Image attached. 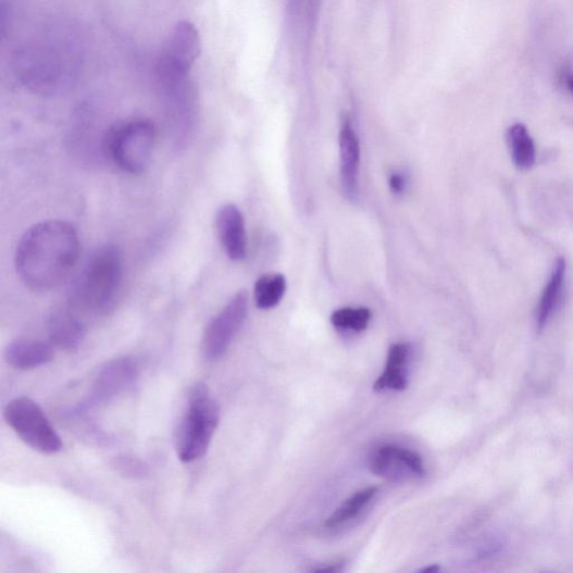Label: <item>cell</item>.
<instances>
[{
	"label": "cell",
	"mask_w": 573,
	"mask_h": 573,
	"mask_svg": "<svg viewBox=\"0 0 573 573\" xmlns=\"http://www.w3.org/2000/svg\"><path fill=\"white\" fill-rule=\"evenodd\" d=\"M78 233L64 221L50 220L33 225L15 251V269L22 284L35 292L61 287L79 262Z\"/></svg>",
	"instance_id": "obj_1"
},
{
	"label": "cell",
	"mask_w": 573,
	"mask_h": 573,
	"mask_svg": "<svg viewBox=\"0 0 573 573\" xmlns=\"http://www.w3.org/2000/svg\"><path fill=\"white\" fill-rule=\"evenodd\" d=\"M123 257L116 246L98 249L74 281L68 306L83 317L108 313L119 298L123 283Z\"/></svg>",
	"instance_id": "obj_2"
},
{
	"label": "cell",
	"mask_w": 573,
	"mask_h": 573,
	"mask_svg": "<svg viewBox=\"0 0 573 573\" xmlns=\"http://www.w3.org/2000/svg\"><path fill=\"white\" fill-rule=\"evenodd\" d=\"M220 407L204 385L190 390L176 437L178 458L192 463L203 457L220 424Z\"/></svg>",
	"instance_id": "obj_3"
},
{
	"label": "cell",
	"mask_w": 573,
	"mask_h": 573,
	"mask_svg": "<svg viewBox=\"0 0 573 573\" xmlns=\"http://www.w3.org/2000/svg\"><path fill=\"white\" fill-rule=\"evenodd\" d=\"M158 138V129L148 120L135 119L114 124L105 134V157L122 171L139 175L151 162Z\"/></svg>",
	"instance_id": "obj_4"
},
{
	"label": "cell",
	"mask_w": 573,
	"mask_h": 573,
	"mask_svg": "<svg viewBox=\"0 0 573 573\" xmlns=\"http://www.w3.org/2000/svg\"><path fill=\"white\" fill-rule=\"evenodd\" d=\"M4 416L9 426L32 449L46 454H53L62 449L61 437L42 408L32 399H14L7 406Z\"/></svg>",
	"instance_id": "obj_5"
},
{
	"label": "cell",
	"mask_w": 573,
	"mask_h": 573,
	"mask_svg": "<svg viewBox=\"0 0 573 573\" xmlns=\"http://www.w3.org/2000/svg\"><path fill=\"white\" fill-rule=\"evenodd\" d=\"M248 316V294L239 291L208 324L202 337V354L208 361L221 359L244 326Z\"/></svg>",
	"instance_id": "obj_6"
},
{
	"label": "cell",
	"mask_w": 573,
	"mask_h": 573,
	"mask_svg": "<svg viewBox=\"0 0 573 573\" xmlns=\"http://www.w3.org/2000/svg\"><path fill=\"white\" fill-rule=\"evenodd\" d=\"M202 50L199 29L188 21L178 22L172 29L162 51L160 67L167 80L186 79Z\"/></svg>",
	"instance_id": "obj_7"
},
{
	"label": "cell",
	"mask_w": 573,
	"mask_h": 573,
	"mask_svg": "<svg viewBox=\"0 0 573 573\" xmlns=\"http://www.w3.org/2000/svg\"><path fill=\"white\" fill-rule=\"evenodd\" d=\"M369 466L373 474L394 481L423 478L426 475L422 456L396 445L376 448L370 457Z\"/></svg>",
	"instance_id": "obj_8"
},
{
	"label": "cell",
	"mask_w": 573,
	"mask_h": 573,
	"mask_svg": "<svg viewBox=\"0 0 573 573\" xmlns=\"http://www.w3.org/2000/svg\"><path fill=\"white\" fill-rule=\"evenodd\" d=\"M340 180L344 195L356 200L359 195L361 163L360 140L349 119L344 120L339 134Z\"/></svg>",
	"instance_id": "obj_9"
},
{
	"label": "cell",
	"mask_w": 573,
	"mask_h": 573,
	"mask_svg": "<svg viewBox=\"0 0 573 573\" xmlns=\"http://www.w3.org/2000/svg\"><path fill=\"white\" fill-rule=\"evenodd\" d=\"M138 376L136 364L127 358L116 359L103 366L94 385L91 401L104 402L134 385Z\"/></svg>",
	"instance_id": "obj_10"
},
{
	"label": "cell",
	"mask_w": 573,
	"mask_h": 573,
	"mask_svg": "<svg viewBox=\"0 0 573 573\" xmlns=\"http://www.w3.org/2000/svg\"><path fill=\"white\" fill-rule=\"evenodd\" d=\"M221 245L228 258L235 261L247 256L246 223L241 211L234 204L223 205L215 219Z\"/></svg>",
	"instance_id": "obj_11"
},
{
	"label": "cell",
	"mask_w": 573,
	"mask_h": 573,
	"mask_svg": "<svg viewBox=\"0 0 573 573\" xmlns=\"http://www.w3.org/2000/svg\"><path fill=\"white\" fill-rule=\"evenodd\" d=\"M47 328L54 348L72 351L78 349L87 333L84 317L67 306L53 311Z\"/></svg>",
	"instance_id": "obj_12"
},
{
	"label": "cell",
	"mask_w": 573,
	"mask_h": 573,
	"mask_svg": "<svg viewBox=\"0 0 573 573\" xmlns=\"http://www.w3.org/2000/svg\"><path fill=\"white\" fill-rule=\"evenodd\" d=\"M52 342L34 339H17L9 344L4 352L5 361L18 370H33L54 360Z\"/></svg>",
	"instance_id": "obj_13"
},
{
	"label": "cell",
	"mask_w": 573,
	"mask_h": 573,
	"mask_svg": "<svg viewBox=\"0 0 573 573\" xmlns=\"http://www.w3.org/2000/svg\"><path fill=\"white\" fill-rule=\"evenodd\" d=\"M566 263L563 257H559L555 262L549 282L547 283L537 309V327L543 331L561 302L565 284Z\"/></svg>",
	"instance_id": "obj_14"
},
{
	"label": "cell",
	"mask_w": 573,
	"mask_h": 573,
	"mask_svg": "<svg viewBox=\"0 0 573 573\" xmlns=\"http://www.w3.org/2000/svg\"><path fill=\"white\" fill-rule=\"evenodd\" d=\"M409 358V348L406 344H394L390 348L385 372L375 381L374 390L402 391L408 387L406 365Z\"/></svg>",
	"instance_id": "obj_15"
},
{
	"label": "cell",
	"mask_w": 573,
	"mask_h": 573,
	"mask_svg": "<svg viewBox=\"0 0 573 573\" xmlns=\"http://www.w3.org/2000/svg\"><path fill=\"white\" fill-rule=\"evenodd\" d=\"M508 141L514 165L520 171H527L536 163V145L523 124H514L508 133Z\"/></svg>",
	"instance_id": "obj_16"
},
{
	"label": "cell",
	"mask_w": 573,
	"mask_h": 573,
	"mask_svg": "<svg viewBox=\"0 0 573 573\" xmlns=\"http://www.w3.org/2000/svg\"><path fill=\"white\" fill-rule=\"evenodd\" d=\"M286 291V279L281 274L260 277L254 285V300L260 310H272L281 302Z\"/></svg>",
	"instance_id": "obj_17"
},
{
	"label": "cell",
	"mask_w": 573,
	"mask_h": 573,
	"mask_svg": "<svg viewBox=\"0 0 573 573\" xmlns=\"http://www.w3.org/2000/svg\"><path fill=\"white\" fill-rule=\"evenodd\" d=\"M377 490V487L372 486L353 494L327 519L326 526L329 528L337 527L356 519L375 498Z\"/></svg>",
	"instance_id": "obj_18"
},
{
	"label": "cell",
	"mask_w": 573,
	"mask_h": 573,
	"mask_svg": "<svg viewBox=\"0 0 573 573\" xmlns=\"http://www.w3.org/2000/svg\"><path fill=\"white\" fill-rule=\"evenodd\" d=\"M371 320V312L365 308L340 309L331 316L332 324L342 331L363 332Z\"/></svg>",
	"instance_id": "obj_19"
},
{
	"label": "cell",
	"mask_w": 573,
	"mask_h": 573,
	"mask_svg": "<svg viewBox=\"0 0 573 573\" xmlns=\"http://www.w3.org/2000/svg\"><path fill=\"white\" fill-rule=\"evenodd\" d=\"M390 187L395 195H402L407 187L406 176L401 173H394L390 176Z\"/></svg>",
	"instance_id": "obj_20"
},
{
	"label": "cell",
	"mask_w": 573,
	"mask_h": 573,
	"mask_svg": "<svg viewBox=\"0 0 573 573\" xmlns=\"http://www.w3.org/2000/svg\"><path fill=\"white\" fill-rule=\"evenodd\" d=\"M561 82L566 91L573 97V71L565 67L561 73Z\"/></svg>",
	"instance_id": "obj_21"
},
{
	"label": "cell",
	"mask_w": 573,
	"mask_h": 573,
	"mask_svg": "<svg viewBox=\"0 0 573 573\" xmlns=\"http://www.w3.org/2000/svg\"><path fill=\"white\" fill-rule=\"evenodd\" d=\"M437 571H439V566H438V565H435V564H432V565H429V566H426V568L420 570V572H427V573H428V572H433V573H435V572H437Z\"/></svg>",
	"instance_id": "obj_22"
}]
</instances>
